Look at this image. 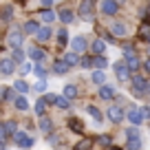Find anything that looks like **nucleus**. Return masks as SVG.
Segmentation results:
<instances>
[{
  "instance_id": "1",
  "label": "nucleus",
  "mask_w": 150,
  "mask_h": 150,
  "mask_svg": "<svg viewBox=\"0 0 150 150\" xmlns=\"http://www.w3.org/2000/svg\"><path fill=\"white\" fill-rule=\"evenodd\" d=\"M22 31L24 29H20V27L9 29V33H7V44H9L11 49H22V40H24Z\"/></svg>"
},
{
  "instance_id": "2",
  "label": "nucleus",
  "mask_w": 150,
  "mask_h": 150,
  "mask_svg": "<svg viewBox=\"0 0 150 150\" xmlns=\"http://www.w3.org/2000/svg\"><path fill=\"white\" fill-rule=\"evenodd\" d=\"M80 18L86 22L95 20V0H82L80 2Z\"/></svg>"
},
{
  "instance_id": "3",
  "label": "nucleus",
  "mask_w": 150,
  "mask_h": 150,
  "mask_svg": "<svg viewBox=\"0 0 150 150\" xmlns=\"http://www.w3.org/2000/svg\"><path fill=\"white\" fill-rule=\"evenodd\" d=\"M150 91V82L148 80H144L141 75H132V95H146Z\"/></svg>"
},
{
  "instance_id": "4",
  "label": "nucleus",
  "mask_w": 150,
  "mask_h": 150,
  "mask_svg": "<svg viewBox=\"0 0 150 150\" xmlns=\"http://www.w3.org/2000/svg\"><path fill=\"white\" fill-rule=\"evenodd\" d=\"M102 13L104 16H115L119 11V0H102Z\"/></svg>"
},
{
  "instance_id": "5",
  "label": "nucleus",
  "mask_w": 150,
  "mask_h": 150,
  "mask_svg": "<svg viewBox=\"0 0 150 150\" xmlns=\"http://www.w3.org/2000/svg\"><path fill=\"white\" fill-rule=\"evenodd\" d=\"M13 141H16L18 148H31V146H33V139L27 135V132H20V130L13 135Z\"/></svg>"
},
{
  "instance_id": "6",
  "label": "nucleus",
  "mask_w": 150,
  "mask_h": 150,
  "mask_svg": "<svg viewBox=\"0 0 150 150\" xmlns=\"http://www.w3.org/2000/svg\"><path fill=\"white\" fill-rule=\"evenodd\" d=\"M71 49L77 53H84L86 49H88V42H86V38L84 35H75L73 40H71Z\"/></svg>"
},
{
  "instance_id": "7",
  "label": "nucleus",
  "mask_w": 150,
  "mask_h": 150,
  "mask_svg": "<svg viewBox=\"0 0 150 150\" xmlns=\"http://www.w3.org/2000/svg\"><path fill=\"white\" fill-rule=\"evenodd\" d=\"M115 73H117V77H119L122 82L130 80V69H128L126 62H115Z\"/></svg>"
},
{
  "instance_id": "8",
  "label": "nucleus",
  "mask_w": 150,
  "mask_h": 150,
  "mask_svg": "<svg viewBox=\"0 0 150 150\" xmlns=\"http://www.w3.org/2000/svg\"><path fill=\"white\" fill-rule=\"evenodd\" d=\"M106 115H108V119H110L112 124H119V122H124V108H122V106H110Z\"/></svg>"
},
{
  "instance_id": "9",
  "label": "nucleus",
  "mask_w": 150,
  "mask_h": 150,
  "mask_svg": "<svg viewBox=\"0 0 150 150\" xmlns=\"http://www.w3.org/2000/svg\"><path fill=\"white\" fill-rule=\"evenodd\" d=\"M128 122H130L132 126H137V128L141 126V122H144V112H141V108H130V110H128Z\"/></svg>"
},
{
  "instance_id": "10",
  "label": "nucleus",
  "mask_w": 150,
  "mask_h": 150,
  "mask_svg": "<svg viewBox=\"0 0 150 150\" xmlns=\"http://www.w3.org/2000/svg\"><path fill=\"white\" fill-rule=\"evenodd\" d=\"M57 18H60L64 24H71L75 20V13H73V9H69V7H62V9L57 11Z\"/></svg>"
},
{
  "instance_id": "11",
  "label": "nucleus",
  "mask_w": 150,
  "mask_h": 150,
  "mask_svg": "<svg viewBox=\"0 0 150 150\" xmlns=\"http://www.w3.org/2000/svg\"><path fill=\"white\" fill-rule=\"evenodd\" d=\"M13 71H16V62L13 60H7V57L0 60V73L2 75H11Z\"/></svg>"
},
{
  "instance_id": "12",
  "label": "nucleus",
  "mask_w": 150,
  "mask_h": 150,
  "mask_svg": "<svg viewBox=\"0 0 150 150\" xmlns=\"http://www.w3.org/2000/svg\"><path fill=\"white\" fill-rule=\"evenodd\" d=\"M29 57H31L33 62H42V57H44V49H40V47H31L29 49Z\"/></svg>"
},
{
  "instance_id": "13",
  "label": "nucleus",
  "mask_w": 150,
  "mask_h": 150,
  "mask_svg": "<svg viewBox=\"0 0 150 150\" xmlns=\"http://www.w3.org/2000/svg\"><path fill=\"white\" fill-rule=\"evenodd\" d=\"M24 33L27 35H38V31H40V24H38V20H29L27 24H24Z\"/></svg>"
},
{
  "instance_id": "14",
  "label": "nucleus",
  "mask_w": 150,
  "mask_h": 150,
  "mask_svg": "<svg viewBox=\"0 0 150 150\" xmlns=\"http://www.w3.org/2000/svg\"><path fill=\"white\" fill-rule=\"evenodd\" d=\"M69 69H71L69 62H64V60H55L53 62V73H57V75H64Z\"/></svg>"
},
{
  "instance_id": "15",
  "label": "nucleus",
  "mask_w": 150,
  "mask_h": 150,
  "mask_svg": "<svg viewBox=\"0 0 150 150\" xmlns=\"http://www.w3.org/2000/svg\"><path fill=\"white\" fill-rule=\"evenodd\" d=\"M51 29L49 27H40V31H38V35H35V40L38 42H49V40H51Z\"/></svg>"
},
{
  "instance_id": "16",
  "label": "nucleus",
  "mask_w": 150,
  "mask_h": 150,
  "mask_svg": "<svg viewBox=\"0 0 150 150\" xmlns=\"http://www.w3.org/2000/svg\"><path fill=\"white\" fill-rule=\"evenodd\" d=\"M139 40H148L150 42V22L148 20H144L139 24Z\"/></svg>"
},
{
  "instance_id": "17",
  "label": "nucleus",
  "mask_w": 150,
  "mask_h": 150,
  "mask_svg": "<svg viewBox=\"0 0 150 150\" xmlns=\"http://www.w3.org/2000/svg\"><path fill=\"white\" fill-rule=\"evenodd\" d=\"M80 53L77 51H73V49H71L69 53H64V62H69V66H73V64H80Z\"/></svg>"
},
{
  "instance_id": "18",
  "label": "nucleus",
  "mask_w": 150,
  "mask_h": 150,
  "mask_svg": "<svg viewBox=\"0 0 150 150\" xmlns=\"http://www.w3.org/2000/svg\"><path fill=\"white\" fill-rule=\"evenodd\" d=\"M99 97H104V99H112V97H115V88H112L110 84H104L102 88H99Z\"/></svg>"
},
{
  "instance_id": "19",
  "label": "nucleus",
  "mask_w": 150,
  "mask_h": 150,
  "mask_svg": "<svg viewBox=\"0 0 150 150\" xmlns=\"http://www.w3.org/2000/svg\"><path fill=\"white\" fill-rule=\"evenodd\" d=\"M124 137H126L128 141H132V139H141V135H139V130H137V126L126 128V130H124Z\"/></svg>"
},
{
  "instance_id": "20",
  "label": "nucleus",
  "mask_w": 150,
  "mask_h": 150,
  "mask_svg": "<svg viewBox=\"0 0 150 150\" xmlns=\"http://www.w3.org/2000/svg\"><path fill=\"white\" fill-rule=\"evenodd\" d=\"M91 80H93V84L104 86V84H106V73H104V71H95V73L91 75Z\"/></svg>"
},
{
  "instance_id": "21",
  "label": "nucleus",
  "mask_w": 150,
  "mask_h": 150,
  "mask_svg": "<svg viewBox=\"0 0 150 150\" xmlns=\"http://www.w3.org/2000/svg\"><path fill=\"white\" fill-rule=\"evenodd\" d=\"M40 130H42V132H47V135H51L53 124H51V119H49V117H40Z\"/></svg>"
},
{
  "instance_id": "22",
  "label": "nucleus",
  "mask_w": 150,
  "mask_h": 150,
  "mask_svg": "<svg viewBox=\"0 0 150 150\" xmlns=\"http://www.w3.org/2000/svg\"><path fill=\"white\" fill-rule=\"evenodd\" d=\"M40 18H42V22H53V20H55L57 18V13H55V11H53V9H44L42 11V13H40Z\"/></svg>"
},
{
  "instance_id": "23",
  "label": "nucleus",
  "mask_w": 150,
  "mask_h": 150,
  "mask_svg": "<svg viewBox=\"0 0 150 150\" xmlns=\"http://www.w3.org/2000/svg\"><path fill=\"white\" fill-rule=\"evenodd\" d=\"M93 66H95L97 71H102V69H106V66H108V60H106L104 55H95V57H93Z\"/></svg>"
},
{
  "instance_id": "24",
  "label": "nucleus",
  "mask_w": 150,
  "mask_h": 150,
  "mask_svg": "<svg viewBox=\"0 0 150 150\" xmlns=\"http://www.w3.org/2000/svg\"><path fill=\"white\" fill-rule=\"evenodd\" d=\"M126 24H122V22H115L112 24V35H117V38H124L126 35Z\"/></svg>"
},
{
  "instance_id": "25",
  "label": "nucleus",
  "mask_w": 150,
  "mask_h": 150,
  "mask_svg": "<svg viewBox=\"0 0 150 150\" xmlns=\"http://www.w3.org/2000/svg\"><path fill=\"white\" fill-rule=\"evenodd\" d=\"M11 20H13V7L5 5L2 7V22H11Z\"/></svg>"
},
{
  "instance_id": "26",
  "label": "nucleus",
  "mask_w": 150,
  "mask_h": 150,
  "mask_svg": "<svg viewBox=\"0 0 150 150\" xmlns=\"http://www.w3.org/2000/svg\"><path fill=\"white\" fill-rule=\"evenodd\" d=\"M104 51H106V40H95L93 42V53L104 55Z\"/></svg>"
},
{
  "instance_id": "27",
  "label": "nucleus",
  "mask_w": 150,
  "mask_h": 150,
  "mask_svg": "<svg viewBox=\"0 0 150 150\" xmlns=\"http://www.w3.org/2000/svg\"><path fill=\"white\" fill-rule=\"evenodd\" d=\"M64 97H66V99H75V97H77V86L66 84V86H64Z\"/></svg>"
},
{
  "instance_id": "28",
  "label": "nucleus",
  "mask_w": 150,
  "mask_h": 150,
  "mask_svg": "<svg viewBox=\"0 0 150 150\" xmlns=\"http://www.w3.org/2000/svg\"><path fill=\"white\" fill-rule=\"evenodd\" d=\"M69 128H71V130H75V132H84V126H82V122L77 117L69 119Z\"/></svg>"
},
{
  "instance_id": "29",
  "label": "nucleus",
  "mask_w": 150,
  "mask_h": 150,
  "mask_svg": "<svg viewBox=\"0 0 150 150\" xmlns=\"http://www.w3.org/2000/svg\"><path fill=\"white\" fill-rule=\"evenodd\" d=\"M13 106L18 108V110H27V108H29V102H27V97H24V95H20V97H16Z\"/></svg>"
},
{
  "instance_id": "30",
  "label": "nucleus",
  "mask_w": 150,
  "mask_h": 150,
  "mask_svg": "<svg viewBox=\"0 0 150 150\" xmlns=\"http://www.w3.org/2000/svg\"><path fill=\"white\" fill-rule=\"evenodd\" d=\"M47 99H38V102H35V112H38V115H40V117H44V110H47Z\"/></svg>"
},
{
  "instance_id": "31",
  "label": "nucleus",
  "mask_w": 150,
  "mask_h": 150,
  "mask_svg": "<svg viewBox=\"0 0 150 150\" xmlns=\"http://www.w3.org/2000/svg\"><path fill=\"white\" fill-rule=\"evenodd\" d=\"M124 57L126 60H132V57H137V51L132 44H124Z\"/></svg>"
},
{
  "instance_id": "32",
  "label": "nucleus",
  "mask_w": 150,
  "mask_h": 150,
  "mask_svg": "<svg viewBox=\"0 0 150 150\" xmlns=\"http://www.w3.org/2000/svg\"><path fill=\"white\" fill-rule=\"evenodd\" d=\"M13 88H16V93H20V95L29 93V84H27L24 80H18V82H16V86H13Z\"/></svg>"
},
{
  "instance_id": "33",
  "label": "nucleus",
  "mask_w": 150,
  "mask_h": 150,
  "mask_svg": "<svg viewBox=\"0 0 150 150\" xmlns=\"http://www.w3.org/2000/svg\"><path fill=\"white\" fill-rule=\"evenodd\" d=\"M86 110H88V115H91V117L95 119V122H102V119H104V117H102V112H99V110H97L95 106H91V104L86 106Z\"/></svg>"
},
{
  "instance_id": "34",
  "label": "nucleus",
  "mask_w": 150,
  "mask_h": 150,
  "mask_svg": "<svg viewBox=\"0 0 150 150\" xmlns=\"http://www.w3.org/2000/svg\"><path fill=\"white\" fill-rule=\"evenodd\" d=\"M57 42H60V47H64V44L69 42V31H66V29H60V31H57Z\"/></svg>"
},
{
  "instance_id": "35",
  "label": "nucleus",
  "mask_w": 150,
  "mask_h": 150,
  "mask_svg": "<svg viewBox=\"0 0 150 150\" xmlns=\"http://www.w3.org/2000/svg\"><path fill=\"white\" fill-rule=\"evenodd\" d=\"M91 146H93V141L91 139H82L75 144V150H91Z\"/></svg>"
},
{
  "instance_id": "36",
  "label": "nucleus",
  "mask_w": 150,
  "mask_h": 150,
  "mask_svg": "<svg viewBox=\"0 0 150 150\" xmlns=\"http://www.w3.org/2000/svg\"><path fill=\"white\" fill-rule=\"evenodd\" d=\"M11 60L18 62V64H22V62H24V51H22V49H13V55H11Z\"/></svg>"
},
{
  "instance_id": "37",
  "label": "nucleus",
  "mask_w": 150,
  "mask_h": 150,
  "mask_svg": "<svg viewBox=\"0 0 150 150\" xmlns=\"http://www.w3.org/2000/svg\"><path fill=\"white\" fill-rule=\"evenodd\" d=\"M126 64H128V69H130V71H139V69H141V62H139V57L126 60Z\"/></svg>"
},
{
  "instance_id": "38",
  "label": "nucleus",
  "mask_w": 150,
  "mask_h": 150,
  "mask_svg": "<svg viewBox=\"0 0 150 150\" xmlns=\"http://www.w3.org/2000/svg\"><path fill=\"white\" fill-rule=\"evenodd\" d=\"M80 66H82V69H91V66H93V57H91V55H84V57L80 60Z\"/></svg>"
},
{
  "instance_id": "39",
  "label": "nucleus",
  "mask_w": 150,
  "mask_h": 150,
  "mask_svg": "<svg viewBox=\"0 0 150 150\" xmlns=\"http://www.w3.org/2000/svg\"><path fill=\"white\" fill-rule=\"evenodd\" d=\"M55 106H57V108H62V110H66L71 104H69V99H66V97H57V99H55Z\"/></svg>"
},
{
  "instance_id": "40",
  "label": "nucleus",
  "mask_w": 150,
  "mask_h": 150,
  "mask_svg": "<svg viewBox=\"0 0 150 150\" xmlns=\"http://www.w3.org/2000/svg\"><path fill=\"white\" fill-rule=\"evenodd\" d=\"M141 146H144V141H141V139H132V141H128V150H141Z\"/></svg>"
},
{
  "instance_id": "41",
  "label": "nucleus",
  "mask_w": 150,
  "mask_h": 150,
  "mask_svg": "<svg viewBox=\"0 0 150 150\" xmlns=\"http://www.w3.org/2000/svg\"><path fill=\"white\" fill-rule=\"evenodd\" d=\"M31 71H33V64H31V62H22V64H20V73H22V75L31 73Z\"/></svg>"
},
{
  "instance_id": "42",
  "label": "nucleus",
  "mask_w": 150,
  "mask_h": 150,
  "mask_svg": "<svg viewBox=\"0 0 150 150\" xmlns=\"http://www.w3.org/2000/svg\"><path fill=\"white\" fill-rule=\"evenodd\" d=\"M33 73H35L38 77H44V75H47V69H44L42 64H35V66H33Z\"/></svg>"
},
{
  "instance_id": "43",
  "label": "nucleus",
  "mask_w": 150,
  "mask_h": 150,
  "mask_svg": "<svg viewBox=\"0 0 150 150\" xmlns=\"http://www.w3.org/2000/svg\"><path fill=\"white\" fill-rule=\"evenodd\" d=\"M0 93H2V99H5V102H7V99H11V97H13L11 88H7V86H2V91H0Z\"/></svg>"
},
{
  "instance_id": "44",
  "label": "nucleus",
  "mask_w": 150,
  "mask_h": 150,
  "mask_svg": "<svg viewBox=\"0 0 150 150\" xmlns=\"http://www.w3.org/2000/svg\"><path fill=\"white\" fill-rule=\"evenodd\" d=\"M97 141H99V144H102V146H110V137H108V135H102V137H97Z\"/></svg>"
},
{
  "instance_id": "45",
  "label": "nucleus",
  "mask_w": 150,
  "mask_h": 150,
  "mask_svg": "<svg viewBox=\"0 0 150 150\" xmlns=\"http://www.w3.org/2000/svg\"><path fill=\"white\" fill-rule=\"evenodd\" d=\"M33 88H35L38 93H44V91H47V84H44V82H38V84L33 86Z\"/></svg>"
},
{
  "instance_id": "46",
  "label": "nucleus",
  "mask_w": 150,
  "mask_h": 150,
  "mask_svg": "<svg viewBox=\"0 0 150 150\" xmlns=\"http://www.w3.org/2000/svg\"><path fill=\"white\" fill-rule=\"evenodd\" d=\"M44 99H47L49 104H55V99H57V95H53V93H49V95H44Z\"/></svg>"
},
{
  "instance_id": "47",
  "label": "nucleus",
  "mask_w": 150,
  "mask_h": 150,
  "mask_svg": "<svg viewBox=\"0 0 150 150\" xmlns=\"http://www.w3.org/2000/svg\"><path fill=\"white\" fill-rule=\"evenodd\" d=\"M49 141H51V144H62V139H60V135H51V137H49Z\"/></svg>"
},
{
  "instance_id": "48",
  "label": "nucleus",
  "mask_w": 150,
  "mask_h": 150,
  "mask_svg": "<svg viewBox=\"0 0 150 150\" xmlns=\"http://www.w3.org/2000/svg\"><path fill=\"white\" fill-rule=\"evenodd\" d=\"M40 2H42V7H47V9L53 7V0H40Z\"/></svg>"
},
{
  "instance_id": "49",
  "label": "nucleus",
  "mask_w": 150,
  "mask_h": 150,
  "mask_svg": "<svg viewBox=\"0 0 150 150\" xmlns=\"http://www.w3.org/2000/svg\"><path fill=\"white\" fill-rule=\"evenodd\" d=\"M141 112H144V119H150V108H141Z\"/></svg>"
},
{
  "instance_id": "50",
  "label": "nucleus",
  "mask_w": 150,
  "mask_h": 150,
  "mask_svg": "<svg viewBox=\"0 0 150 150\" xmlns=\"http://www.w3.org/2000/svg\"><path fill=\"white\" fill-rule=\"evenodd\" d=\"M144 69H146V71L150 73V60H146V62H144Z\"/></svg>"
},
{
  "instance_id": "51",
  "label": "nucleus",
  "mask_w": 150,
  "mask_h": 150,
  "mask_svg": "<svg viewBox=\"0 0 150 150\" xmlns=\"http://www.w3.org/2000/svg\"><path fill=\"white\" fill-rule=\"evenodd\" d=\"M108 150H119V148H108Z\"/></svg>"
},
{
  "instance_id": "52",
  "label": "nucleus",
  "mask_w": 150,
  "mask_h": 150,
  "mask_svg": "<svg viewBox=\"0 0 150 150\" xmlns=\"http://www.w3.org/2000/svg\"><path fill=\"white\" fill-rule=\"evenodd\" d=\"M148 49H150V42H148Z\"/></svg>"
},
{
  "instance_id": "53",
  "label": "nucleus",
  "mask_w": 150,
  "mask_h": 150,
  "mask_svg": "<svg viewBox=\"0 0 150 150\" xmlns=\"http://www.w3.org/2000/svg\"><path fill=\"white\" fill-rule=\"evenodd\" d=\"M20 2H24V0H20Z\"/></svg>"
}]
</instances>
